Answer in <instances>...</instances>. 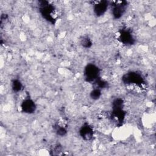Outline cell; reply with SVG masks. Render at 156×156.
Listing matches in <instances>:
<instances>
[{"label":"cell","mask_w":156,"mask_h":156,"mask_svg":"<svg viewBox=\"0 0 156 156\" xmlns=\"http://www.w3.org/2000/svg\"><path fill=\"white\" fill-rule=\"evenodd\" d=\"M34 104L30 101H26L23 104V110H26L27 113H31L34 110Z\"/></svg>","instance_id":"1"}]
</instances>
